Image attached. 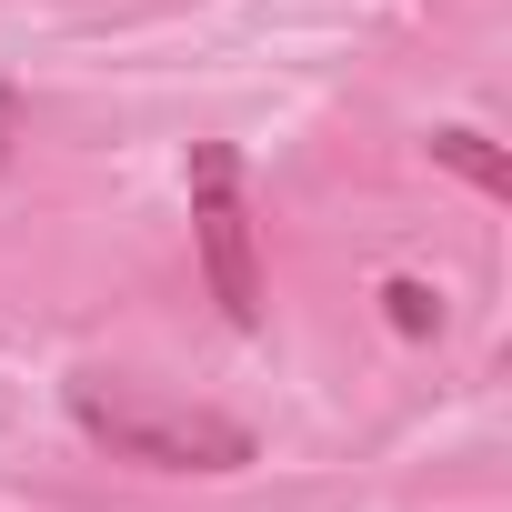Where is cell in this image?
<instances>
[{
    "label": "cell",
    "instance_id": "6da1fadb",
    "mask_svg": "<svg viewBox=\"0 0 512 512\" xmlns=\"http://www.w3.org/2000/svg\"><path fill=\"white\" fill-rule=\"evenodd\" d=\"M71 422L111 462H141V472H251V422L181 402V392H151V382H121V372H81Z\"/></svg>",
    "mask_w": 512,
    "mask_h": 512
},
{
    "label": "cell",
    "instance_id": "7a4b0ae2",
    "mask_svg": "<svg viewBox=\"0 0 512 512\" xmlns=\"http://www.w3.org/2000/svg\"><path fill=\"white\" fill-rule=\"evenodd\" d=\"M191 231H201V282L231 332H262V251H251V201H241V151L201 141L191 151Z\"/></svg>",
    "mask_w": 512,
    "mask_h": 512
},
{
    "label": "cell",
    "instance_id": "3957f363",
    "mask_svg": "<svg viewBox=\"0 0 512 512\" xmlns=\"http://www.w3.org/2000/svg\"><path fill=\"white\" fill-rule=\"evenodd\" d=\"M432 161H442V171H462L472 191H492V201H512V161H502V151H492L482 131H462V121H452V131H432Z\"/></svg>",
    "mask_w": 512,
    "mask_h": 512
},
{
    "label": "cell",
    "instance_id": "277c9868",
    "mask_svg": "<svg viewBox=\"0 0 512 512\" xmlns=\"http://www.w3.org/2000/svg\"><path fill=\"white\" fill-rule=\"evenodd\" d=\"M382 302H392V332H412V342H422V332H442V292H432V282L392 272V282H382Z\"/></svg>",
    "mask_w": 512,
    "mask_h": 512
},
{
    "label": "cell",
    "instance_id": "5b68a950",
    "mask_svg": "<svg viewBox=\"0 0 512 512\" xmlns=\"http://www.w3.org/2000/svg\"><path fill=\"white\" fill-rule=\"evenodd\" d=\"M11 141H21V101H11V81H0V161H11Z\"/></svg>",
    "mask_w": 512,
    "mask_h": 512
}]
</instances>
